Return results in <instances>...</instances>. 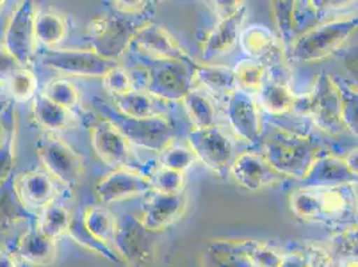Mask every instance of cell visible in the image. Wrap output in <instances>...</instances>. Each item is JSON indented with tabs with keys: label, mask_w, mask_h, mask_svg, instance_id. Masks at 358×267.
<instances>
[{
	"label": "cell",
	"mask_w": 358,
	"mask_h": 267,
	"mask_svg": "<svg viewBox=\"0 0 358 267\" xmlns=\"http://www.w3.org/2000/svg\"><path fill=\"white\" fill-rule=\"evenodd\" d=\"M187 143L196 159L206 164L222 178L229 175L236 154L227 135L215 124L205 129H193L187 135Z\"/></svg>",
	"instance_id": "cell-9"
},
{
	"label": "cell",
	"mask_w": 358,
	"mask_h": 267,
	"mask_svg": "<svg viewBox=\"0 0 358 267\" xmlns=\"http://www.w3.org/2000/svg\"><path fill=\"white\" fill-rule=\"evenodd\" d=\"M294 7H296L294 0H282V1L278 0V1L270 3V8L274 16V23L280 34L285 54L289 52L294 39L297 38V32L294 27V16H293Z\"/></svg>",
	"instance_id": "cell-34"
},
{
	"label": "cell",
	"mask_w": 358,
	"mask_h": 267,
	"mask_svg": "<svg viewBox=\"0 0 358 267\" xmlns=\"http://www.w3.org/2000/svg\"><path fill=\"white\" fill-rule=\"evenodd\" d=\"M42 63L62 74L78 78H103L111 68L117 67L120 62L106 59L91 48H70V50H45Z\"/></svg>",
	"instance_id": "cell-8"
},
{
	"label": "cell",
	"mask_w": 358,
	"mask_h": 267,
	"mask_svg": "<svg viewBox=\"0 0 358 267\" xmlns=\"http://www.w3.org/2000/svg\"><path fill=\"white\" fill-rule=\"evenodd\" d=\"M150 234L134 215L124 214L117 219V231L113 245L120 259L130 266L141 267L148 262L152 252V242Z\"/></svg>",
	"instance_id": "cell-12"
},
{
	"label": "cell",
	"mask_w": 358,
	"mask_h": 267,
	"mask_svg": "<svg viewBox=\"0 0 358 267\" xmlns=\"http://www.w3.org/2000/svg\"><path fill=\"white\" fill-rule=\"evenodd\" d=\"M187 206V196L185 193L162 194L154 192L143 203L139 221L151 233H161L169 229L183 215Z\"/></svg>",
	"instance_id": "cell-17"
},
{
	"label": "cell",
	"mask_w": 358,
	"mask_h": 267,
	"mask_svg": "<svg viewBox=\"0 0 358 267\" xmlns=\"http://www.w3.org/2000/svg\"><path fill=\"white\" fill-rule=\"evenodd\" d=\"M289 203L290 210L299 219L305 222L320 221V199L314 189L299 187L290 194Z\"/></svg>",
	"instance_id": "cell-39"
},
{
	"label": "cell",
	"mask_w": 358,
	"mask_h": 267,
	"mask_svg": "<svg viewBox=\"0 0 358 267\" xmlns=\"http://www.w3.org/2000/svg\"><path fill=\"white\" fill-rule=\"evenodd\" d=\"M32 119L45 131L57 133L67 129L73 122L71 110L52 103L42 94L32 99Z\"/></svg>",
	"instance_id": "cell-26"
},
{
	"label": "cell",
	"mask_w": 358,
	"mask_h": 267,
	"mask_svg": "<svg viewBox=\"0 0 358 267\" xmlns=\"http://www.w3.org/2000/svg\"><path fill=\"white\" fill-rule=\"evenodd\" d=\"M108 7L114 11H118L120 14L127 15H143L149 14L152 10L154 3L146 0H117V1H108Z\"/></svg>",
	"instance_id": "cell-46"
},
{
	"label": "cell",
	"mask_w": 358,
	"mask_h": 267,
	"mask_svg": "<svg viewBox=\"0 0 358 267\" xmlns=\"http://www.w3.org/2000/svg\"><path fill=\"white\" fill-rule=\"evenodd\" d=\"M91 145L99 159L111 167L136 170L129 140L107 119L98 120L91 129Z\"/></svg>",
	"instance_id": "cell-11"
},
{
	"label": "cell",
	"mask_w": 358,
	"mask_h": 267,
	"mask_svg": "<svg viewBox=\"0 0 358 267\" xmlns=\"http://www.w3.org/2000/svg\"><path fill=\"white\" fill-rule=\"evenodd\" d=\"M238 43L249 59L265 64L277 52V39L273 31L264 24H252L239 32ZM266 66V64H265Z\"/></svg>",
	"instance_id": "cell-23"
},
{
	"label": "cell",
	"mask_w": 358,
	"mask_h": 267,
	"mask_svg": "<svg viewBox=\"0 0 358 267\" xmlns=\"http://www.w3.org/2000/svg\"><path fill=\"white\" fill-rule=\"evenodd\" d=\"M67 236L71 238L75 243L82 246L83 249L95 252V254L101 255L102 258H105V259L115 264V265H120V257L117 254V252L110 245H107L105 242L99 240L98 238L91 236L80 219H73L71 221L70 229L67 231Z\"/></svg>",
	"instance_id": "cell-36"
},
{
	"label": "cell",
	"mask_w": 358,
	"mask_h": 267,
	"mask_svg": "<svg viewBox=\"0 0 358 267\" xmlns=\"http://www.w3.org/2000/svg\"><path fill=\"white\" fill-rule=\"evenodd\" d=\"M42 95L52 103L71 110L79 103V91L73 82L67 79H54L45 85Z\"/></svg>",
	"instance_id": "cell-41"
},
{
	"label": "cell",
	"mask_w": 358,
	"mask_h": 267,
	"mask_svg": "<svg viewBox=\"0 0 358 267\" xmlns=\"http://www.w3.org/2000/svg\"><path fill=\"white\" fill-rule=\"evenodd\" d=\"M15 164V115L11 118L7 133L0 143V185L13 177Z\"/></svg>",
	"instance_id": "cell-42"
},
{
	"label": "cell",
	"mask_w": 358,
	"mask_h": 267,
	"mask_svg": "<svg viewBox=\"0 0 358 267\" xmlns=\"http://www.w3.org/2000/svg\"><path fill=\"white\" fill-rule=\"evenodd\" d=\"M6 89H7V87H6V85L0 82V96H1V95H3L4 92H6Z\"/></svg>",
	"instance_id": "cell-54"
},
{
	"label": "cell",
	"mask_w": 358,
	"mask_h": 267,
	"mask_svg": "<svg viewBox=\"0 0 358 267\" xmlns=\"http://www.w3.org/2000/svg\"><path fill=\"white\" fill-rule=\"evenodd\" d=\"M151 179L138 170L118 168L107 174L95 186V193L103 203H118L151 193Z\"/></svg>",
	"instance_id": "cell-13"
},
{
	"label": "cell",
	"mask_w": 358,
	"mask_h": 267,
	"mask_svg": "<svg viewBox=\"0 0 358 267\" xmlns=\"http://www.w3.org/2000/svg\"><path fill=\"white\" fill-rule=\"evenodd\" d=\"M102 82H103V89L111 95V98L120 96L134 89L133 76L120 64L111 68L102 78Z\"/></svg>",
	"instance_id": "cell-44"
},
{
	"label": "cell",
	"mask_w": 358,
	"mask_h": 267,
	"mask_svg": "<svg viewBox=\"0 0 358 267\" xmlns=\"http://www.w3.org/2000/svg\"><path fill=\"white\" fill-rule=\"evenodd\" d=\"M36 151L45 167V173L64 186L75 187L83 178V161L66 140L54 134L42 135L36 142Z\"/></svg>",
	"instance_id": "cell-6"
},
{
	"label": "cell",
	"mask_w": 358,
	"mask_h": 267,
	"mask_svg": "<svg viewBox=\"0 0 358 267\" xmlns=\"http://www.w3.org/2000/svg\"><path fill=\"white\" fill-rule=\"evenodd\" d=\"M6 107H7V106H1V104H0V113H1V111H3Z\"/></svg>",
	"instance_id": "cell-56"
},
{
	"label": "cell",
	"mask_w": 358,
	"mask_h": 267,
	"mask_svg": "<svg viewBox=\"0 0 358 267\" xmlns=\"http://www.w3.org/2000/svg\"><path fill=\"white\" fill-rule=\"evenodd\" d=\"M71 221L73 218L70 211L55 201L42 210L35 224L45 236L57 240L58 238L67 234Z\"/></svg>",
	"instance_id": "cell-33"
},
{
	"label": "cell",
	"mask_w": 358,
	"mask_h": 267,
	"mask_svg": "<svg viewBox=\"0 0 358 267\" xmlns=\"http://www.w3.org/2000/svg\"><path fill=\"white\" fill-rule=\"evenodd\" d=\"M309 118L322 131L338 135L346 131L341 115V104L331 76L324 73L314 83L313 92L309 95Z\"/></svg>",
	"instance_id": "cell-10"
},
{
	"label": "cell",
	"mask_w": 358,
	"mask_h": 267,
	"mask_svg": "<svg viewBox=\"0 0 358 267\" xmlns=\"http://www.w3.org/2000/svg\"><path fill=\"white\" fill-rule=\"evenodd\" d=\"M196 161L194 151L189 145L178 143L173 140L169 146H166L159 152V164L161 167L170 168L178 173H186Z\"/></svg>",
	"instance_id": "cell-40"
},
{
	"label": "cell",
	"mask_w": 358,
	"mask_h": 267,
	"mask_svg": "<svg viewBox=\"0 0 358 267\" xmlns=\"http://www.w3.org/2000/svg\"><path fill=\"white\" fill-rule=\"evenodd\" d=\"M337 267H358L357 258H346Z\"/></svg>",
	"instance_id": "cell-53"
},
{
	"label": "cell",
	"mask_w": 358,
	"mask_h": 267,
	"mask_svg": "<svg viewBox=\"0 0 358 267\" xmlns=\"http://www.w3.org/2000/svg\"><path fill=\"white\" fill-rule=\"evenodd\" d=\"M24 221H38V215L23 205L14 186V177L0 185V233H6Z\"/></svg>",
	"instance_id": "cell-24"
},
{
	"label": "cell",
	"mask_w": 358,
	"mask_h": 267,
	"mask_svg": "<svg viewBox=\"0 0 358 267\" xmlns=\"http://www.w3.org/2000/svg\"><path fill=\"white\" fill-rule=\"evenodd\" d=\"M233 71L236 76L237 89L254 96V94L259 92L262 85L266 80L268 66L255 60L245 59L241 60Z\"/></svg>",
	"instance_id": "cell-35"
},
{
	"label": "cell",
	"mask_w": 358,
	"mask_h": 267,
	"mask_svg": "<svg viewBox=\"0 0 358 267\" xmlns=\"http://www.w3.org/2000/svg\"><path fill=\"white\" fill-rule=\"evenodd\" d=\"M3 114H4V120H6V123H0V143L3 142V139H4V136H6L7 127H8L10 120H11V118L15 115V114H14V107H13V104H7V107L4 108Z\"/></svg>",
	"instance_id": "cell-52"
},
{
	"label": "cell",
	"mask_w": 358,
	"mask_h": 267,
	"mask_svg": "<svg viewBox=\"0 0 358 267\" xmlns=\"http://www.w3.org/2000/svg\"><path fill=\"white\" fill-rule=\"evenodd\" d=\"M6 87L10 91L13 101L17 103H26L38 95V76L26 67H20L7 80Z\"/></svg>",
	"instance_id": "cell-38"
},
{
	"label": "cell",
	"mask_w": 358,
	"mask_h": 267,
	"mask_svg": "<svg viewBox=\"0 0 358 267\" xmlns=\"http://www.w3.org/2000/svg\"><path fill=\"white\" fill-rule=\"evenodd\" d=\"M343 164L355 174L358 175V150L357 146L350 150L343 158Z\"/></svg>",
	"instance_id": "cell-50"
},
{
	"label": "cell",
	"mask_w": 358,
	"mask_h": 267,
	"mask_svg": "<svg viewBox=\"0 0 358 267\" xmlns=\"http://www.w3.org/2000/svg\"><path fill=\"white\" fill-rule=\"evenodd\" d=\"M229 177L249 192H259L282 179L262 154L253 151L242 152L234 158L229 170Z\"/></svg>",
	"instance_id": "cell-16"
},
{
	"label": "cell",
	"mask_w": 358,
	"mask_h": 267,
	"mask_svg": "<svg viewBox=\"0 0 358 267\" xmlns=\"http://www.w3.org/2000/svg\"><path fill=\"white\" fill-rule=\"evenodd\" d=\"M17 196L29 210H43L57 201V186L54 179L45 171H27L14 179Z\"/></svg>",
	"instance_id": "cell-19"
},
{
	"label": "cell",
	"mask_w": 358,
	"mask_h": 267,
	"mask_svg": "<svg viewBox=\"0 0 358 267\" xmlns=\"http://www.w3.org/2000/svg\"><path fill=\"white\" fill-rule=\"evenodd\" d=\"M150 179H151L154 192L162 194L183 193V187H185V174L183 173L159 167L152 174V178Z\"/></svg>",
	"instance_id": "cell-43"
},
{
	"label": "cell",
	"mask_w": 358,
	"mask_h": 267,
	"mask_svg": "<svg viewBox=\"0 0 358 267\" xmlns=\"http://www.w3.org/2000/svg\"><path fill=\"white\" fill-rule=\"evenodd\" d=\"M94 101L98 111H101L105 118L120 130L131 146L134 145L142 149L161 152L166 146L176 140V126L166 115L145 119L129 118L120 114L103 99L95 98Z\"/></svg>",
	"instance_id": "cell-4"
},
{
	"label": "cell",
	"mask_w": 358,
	"mask_h": 267,
	"mask_svg": "<svg viewBox=\"0 0 358 267\" xmlns=\"http://www.w3.org/2000/svg\"><path fill=\"white\" fill-rule=\"evenodd\" d=\"M4 7H6V1H3V0H0V14L3 13V10H4Z\"/></svg>",
	"instance_id": "cell-55"
},
{
	"label": "cell",
	"mask_w": 358,
	"mask_h": 267,
	"mask_svg": "<svg viewBox=\"0 0 358 267\" xmlns=\"http://www.w3.org/2000/svg\"><path fill=\"white\" fill-rule=\"evenodd\" d=\"M246 10L248 6H245L236 15L220 20L215 29L210 32L202 52V58L206 64L234 51L238 45L239 32L242 30V24L246 17Z\"/></svg>",
	"instance_id": "cell-20"
},
{
	"label": "cell",
	"mask_w": 358,
	"mask_h": 267,
	"mask_svg": "<svg viewBox=\"0 0 358 267\" xmlns=\"http://www.w3.org/2000/svg\"><path fill=\"white\" fill-rule=\"evenodd\" d=\"M152 23V14L127 15L108 11L94 17L87 24L91 50L106 59L120 62V57L130 48L135 35L145 26Z\"/></svg>",
	"instance_id": "cell-1"
},
{
	"label": "cell",
	"mask_w": 358,
	"mask_h": 267,
	"mask_svg": "<svg viewBox=\"0 0 358 267\" xmlns=\"http://www.w3.org/2000/svg\"><path fill=\"white\" fill-rule=\"evenodd\" d=\"M226 117L236 134L248 143L261 142L262 127L259 106L253 95L236 89L226 98Z\"/></svg>",
	"instance_id": "cell-15"
},
{
	"label": "cell",
	"mask_w": 358,
	"mask_h": 267,
	"mask_svg": "<svg viewBox=\"0 0 358 267\" xmlns=\"http://www.w3.org/2000/svg\"><path fill=\"white\" fill-rule=\"evenodd\" d=\"M130 48L149 58L150 62L182 60L187 63H194L187 51L179 45L171 36V34L155 23H150L139 31L135 35Z\"/></svg>",
	"instance_id": "cell-14"
},
{
	"label": "cell",
	"mask_w": 358,
	"mask_h": 267,
	"mask_svg": "<svg viewBox=\"0 0 358 267\" xmlns=\"http://www.w3.org/2000/svg\"><path fill=\"white\" fill-rule=\"evenodd\" d=\"M294 94L290 89L278 80H270L266 78L265 83L258 92V106H261L268 115L280 118L292 113L294 104Z\"/></svg>",
	"instance_id": "cell-27"
},
{
	"label": "cell",
	"mask_w": 358,
	"mask_h": 267,
	"mask_svg": "<svg viewBox=\"0 0 358 267\" xmlns=\"http://www.w3.org/2000/svg\"><path fill=\"white\" fill-rule=\"evenodd\" d=\"M239 247L250 267H280L282 254L264 242L254 239L239 240Z\"/></svg>",
	"instance_id": "cell-37"
},
{
	"label": "cell",
	"mask_w": 358,
	"mask_h": 267,
	"mask_svg": "<svg viewBox=\"0 0 358 267\" xmlns=\"http://www.w3.org/2000/svg\"><path fill=\"white\" fill-rule=\"evenodd\" d=\"M357 16L337 17L299 34L286 54L296 63H318L334 55L357 31Z\"/></svg>",
	"instance_id": "cell-2"
},
{
	"label": "cell",
	"mask_w": 358,
	"mask_h": 267,
	"mask_svg": "<svg viewBox=\"0 0 358 267\" xmlns=\"http://www.w3.org/2000/svg\"><path fill=\"white\" fill-rule=\"evenodd\" d=\"M35 3L30 0L19 1L8 17L4 31V47L22 67H29L35 59Z\"/></svg>",
	"instance_id": "cell-7"
},
{
	"label": "cell",
	"mask_w": 358,
	"mask_h": 267,
	"mask_svg": "<svg viewBox=\"0 0 358 267\" xmlns=\"http://www.w3.org/2000/svg\"><path fill=\"white\" fill-rule=\"evenodd\" d=\"M194 63L182 60L150 62L145 91L164 102H182L194 89Z\"/></svg>",
	"instance_id": "cell-5"
},
{
	"label": "cell",
	"mask_w": 358,
	"mask_h": 267,
	"mask_svg": "<svg viewBox=\"0 0 358 267\" xmlns=\"http://www.w3.org/2000/svg\"><path fill=\"white\" fill-rule=\"evenodd\" d=\"M22 66L16 62L15 58L8 52V50L0 43V82L7 83V80L17 71Z\"/></svg>",
	"instance_id": "cell-48"
},
{
	"label": "cell",
	"mask_w": 358,
	"mask_h": 267,
	"mask_svg": "<svg viewBox=\"0 0 358 267\" xmlns=\"http://www.w3.org/2000/svg\"><path fill=\"white\" fill-rule=\"evenodd\" d=\"M343 186H357V175L346 167L343 158L331 154L317 155L305 178L299 180L301 189L322 190Z\"/></svg>",
	"instance_id": "cell-18"
},
{
	"label": "cell",
	"mask_w": 358,
	"mask_h": 267,
	"mask_svg": "<svg viewBox=\"0 0 358 267\" xmlns=\"http://www.w3.org/2000/svg\"><path fill=\"white\" fill-rule=\"evenodd\" d=\"M0 267H19L15 254L10 250H0Z\"/></svg>",
	"instance_id": "cell-51"
},
{
	"label": "cell",
	"mask_w": 358,
	"mask_h": 267,
	"mask_svg": "<svg viewBox=\"0 0 358 267\" xmlns=\"http://www.w3.org/2000/svg\"><path fill=\"white\" fill-rule=\"evenodd\" d=\"M210 4L214 14L220 17V20H224L236 15L248 3L238 1V0H220V1H211Z\"/></svg>",
	"instance_id": "cell-47"
},
{
	"label": "cell",
	"mask_w": 358,
	"mask_h": 267,
	"mask_svg": "<svg viewBox=\"0 0 358 267\" xmlns=\"http://www.w3.org/2000/svg\"><path fill=\"white\" fill-rule=\"evenodd\" d=\"M195 80L214 95H222L226 98L237 89L234 71L226 66L195 63Z\"/></svg>",
	"instance_id": "cell-28"
},
{
	"label": "cell",
	"mask_w": 358,
	"mask_h": 267,
	"mask_svg": "<svg viewBox=\"0 0 358 267\" xmlns=\"http://www.w3.org/2000/svg\"><path fill=\"white\" fill-rule=\"evenodd\" d=\"M329 250L333 254H349L352 257H356L357 254V226L352 224L350 227H346L337 233L334 237L330 239L329 245H327Z\"/></svg>",
	"instance_id": "cell-45"
},
{
	"label": "cell",
	"mask_w": 358,
	"mask_h": 267,
	"mask_svg": "<svg viewBox=\"0 0 358 267\" xmlns=\"http://www.w3.org/2000/svg\"><path fill=\"white\" fill-rule=\"evenodd\" d=\"M114 108L124 117L135 119L152 118L162 114L158 113L157 99L145 89H133L120 96H114Z\"/></svg>",
	"instance_id": "cell-29"
},
{
	"label": "cell",
	"mask_w": 358,
	"mask_h": 267,
	"mask_svg": "<svg viewBox=\"0 0 358 267\" xmlns=\"http://www.w3.org/2000/svg\"><path fill=\"white\" fill-rule=\"evenodd\" d=\"M331 80L338 92L340 104H341V115L346 131L357 136L358 134V94L357 86L345 80L340 75H330Z\"/></svg>",
	"instance_id": "cell-32"
},
{
	"label": "cell",
	"mask_w": 358,
	"mask_h": 267,
	"mask_svg": "<svg viewBox=\"0 0 358 267\" xmlns=\"http://www.w3.org/2000/svg\"><path fill=\"white\" fill-rule=\"evenodd\" d=\"M280 267H313L308 257L302 252H292L282 254Z\"/></svg>",
	"instance_id": "cell-49"
},
{
	"label": "cell",
	"mask_w": 358,
	"mask_h": 267,
	"mask_svg": "<svg viewBox=\"0 0 358 267\" xmlns=\"http://www.w3.org/2000/svg\"><path fill=\"white\" fill-rule=\"evenodd\" d=\"M182 103L194 129H205L217 124V110L206 92L193 89L182 99Z\"/></svg>",
	"instance_id": "cell-30"
},
{
	"label": "cell",
	"mask_w": 358,
	"mask_h": 267,
	"mask_svg": "<svg viewBox=\"0 0 358 267\" xmlns=\"http://www.w3.org/2000/svg\"><path fill=\"white\" fill-rule=\"evenodd\" d=\"M356 186L315 190L320 199V221H343L356 214Z\"/></svg>",
	"instance_id": "cell-22"
},
{
	"label": "cell",
	"mask_w": 358,
	"mask_h": 267,
	"mask_svg": "<svg viewBox=\"0 0 358 267\" xmlns=\"http://www.w3.org/2000/svg\"><path fill=\"white\" fill-rule=\"evenodd\" d=\"M262 155L282 178L301 180L310 170L318 149L308 136L280 130L266 138Z\"/></svg>",
	"instance_id": "cell-3"
},
{
	"label": "cell",
	"mask_w": 358,
	"mask_h": 267,
	"mask_svg": "<svg viewBox=\"0 0 358 267\" xmlns=\"http://www.w3.org/2000/svg\"><path fill=\"white\" fill-rule=\"evenodd\" d=\"M80 221L91 236L105 243H113L117 231V218L107 208L92 205L85 210Z\"/></svg>",
	"instance_id": "cell-31"
},
{
	"label": "cell",
	"mask_w": 358,
	"mask_h": 267,
	"mask_svg": "<svg viewBox=\"0 0 358 267\" xmlns=\"http://www.w3.org/2000/svg\"><path fill=\"white\" fill-rule=\"evenodd\" d=\"M67 36V22L64 16L54 10H36L35 39L47 50L59 45Z\"/></svg>",
	"instance_id": "cell-25"
},
{
	"label": "cell",
	"mask_w": 358,
	"mask_h": 267,
	"mask_svg": "<svg viewBox=\"0 0 358 267\" xmlns=\"http://www.w3.org/2000/svg\"><path fill=\"white\" fill-rule=\"evenodd\" d=\"M16 258L35 266H45L54 262L57 257V240L45 236L36 224L26 230L16 242Z\"/></svg>",
	"instance_id": "cell-21"
}]
</instances>
